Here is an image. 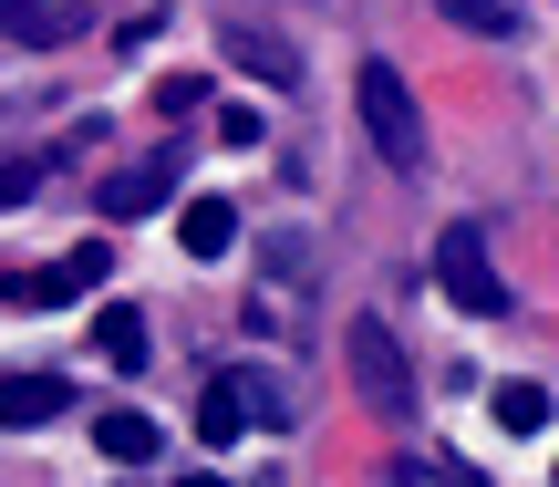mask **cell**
<instances>
[{
    "label": "cell",
    "mask_w": 559,
    "mask_h": 487,
    "mask_svg": "<svg viewBox=\"0 0 559 487\" xmlns=\"http://www.w3.org/2000/svg\"><path fill=\"white\" fill-rule=\"evenodd\" d=\"M260 281H280V290H321V249H311V228H270V239H260Z\"/></svg>",
    "instance_id": "9c48e42d"
},
{
    "label": "cell",
    "mask_w": 559,
    "mask_h": 487,
    "mask_svg": "<svg viewBox=\"0 0 559 487\" xmlns=\"http://www.w3.org/2000/svg\"><path fill=\"white\" fill-rule=\"evenodd\" d=\"M62 405H73L62 373H0V426H52Z\"/></svg>",
    "instance_id": "ba28073f"
},
{
    "label": "cell",
    "mask_w": 559,
    "mask_h": 487,
    "mask_svg": "<svg viewBox=\"0 0 559 487\" xmlns=\"http://www.w3.org/2000/svg\"><path fill=\"white\" fill-rule=\"evenodd\" d=\"M353 115H362V135H373V156L394 166V177L425 166V104H415V83H404L394 62H362L353 73Z\"/></svg>",
    "instance_id": "6da1fadb"
},
{
    "label": "cell",
    "mask_w": 559,
    "mask_h": 487,
    "mask_svg": "<svg viewBox=\"0 0 559 487\" xmlns=\"http://www.w3.org/2000/svg\"><path fill=\"white\" fill-rule=\"evenodd\" d=\"M228 394H239V405H249V426H300V405H290V384H280V373H260V364H239V373H228Z\"/></svg>",
    "instance_id": "4fadbf2b"
},
{
    "label": "cell",
    "mask_w": 559,
    "mask_h": 487,
    "mask_svg": "<svg viewBox=\"0 0 559 487\" xmlns=\"http://www.w3.org/2000/svg\"><path fill=\"white\" fill-rule=\"evenodd\" d=\"M94 447L115 456V467H145V456H156L166 436H156V415H135V405H104V415H94Z\"/></svg>",
    "instance_id": "8fae6325"
},
{
    "label": "cell",
    "mask_w": 559,
    "mask_h": 487,
    "mask_svg": "<svg viewBox=\"0 0 559 487\" xmlns=\"http://www.w3.org/2000/svg\"><path fill=\"white\" fill-rule=\"evenodd\" d=\"M487 415H498L508 436H539L549 426V384H498V394H487Z\"/></svg>",
    "instance_id": "9a60e30c"
},
{
    "label": "cell",
    "mask_w": 559,
    "mask_h": 487,
    "mask_svg": "<svg viewBox=\"0 0 559 487\" xmlns=\"http://www.w3.org/2000/svg\"><path fill=\"white\" fill-rule=\"evenodd\" d=\"M436 290L466 311V322H498L508 311V281H498V260H487V228H445L436 239Z\"/></svg>",
    "instance_id": "3957f363"
},
{
    "label": "cell",
    "mask_w": 559,
    "mask_h": 487,
    "mask_svg": "<svg viewBox=\"0 0 559 487\" xmlns=\"http://www.w3.org/2000/svg\"><path fill=\"white\" fill-rule=\"evenodd\" d=\"M445 21H456V32H487V41H508L519 32V0H436Z\"/></svg>",
    "instance_id": "2e32d148"
},
{
    "label": "cell",
    "mask_w": 559,
    "mask_h": 487,
    "mask_svg": "<svg viewBox=\"0 0 559 487\" xmlns=\"http://www.w3.org/2000/svg\"><path fill=\"white\" fill-rule=\"evenodd\" d=\"M198 436H207V447H239V436H249V405L228 394V373H218V384L198 394Z\"/></svg>",
    "instance_id": "5bb4252c"
},
{
    "label": "cell",
    "mask_w": 559,
    "mask_h": 487,
    "mask_svg": "<svg viewBox=\"0 0 559 487\" xmlns=\"http://www.w3.org/2000/svg\"><path fill=\"white\" fill-rule=\"evenodd\" d=\"M177 487H228V477H218V467H198V477H177Z\"/></svg>",
    "instance_id": "44dd1931"
},
{
    "label": "cell",
    "mask_w": 559,
    "mask_h": 487,
    "mask_svg": "<svg viewBox=\"0 0 559 487\" xmlns=\"http://www.w3.org/2000/svg\"><path fill=\"white\" fill-rule=\"evenodd\" d=\"M218 52L239 62V73H260L270 94H290V83H311V73H300V41H280V32H260V21H228V32H218Z\"/></svg>",
    "instance_id": "8992f818"
},
{
    "label": "cell",
    "mask_w": 559,
    "mask_h": 487,
    "mask_svg": "<svg viewBox=\"0 0 559 487\" xmlns=\"http://www.w3.org/2000/svg\"><path fill=\"white\" fill-rule=\"evenodd\" d=\"M207 104V73H156V115L177 124V115H198Z\"/></svg>",
    "instance_id": "e0dca14e"
},
{
    "label": "cell",
    "mask_w": 559,
    "mask_h": 487,
    "mask_svg": "<svg viewBox=\"0 0 559 487\" xmlns=\"http://www.w3.org/2000/svg\"><path fill=\"white\" fill-rule=\"evenodd\" d=\"M177 239H187V260H228V249H239V207L228 198H187Z\"/></svg>",
    "instance_id": "30bf717a"
},
{
    "label": "cell",
    "mask_w": 559,
    "mask_h": 487,
    "mask_svg": "<svg viewBox=\"0 0 559 487\" xmlns=\"http://www.w3.org/2000/svg\"><path fill=\"white\" fill-rule=\"evenodd\" d=\"M83 0H0V41H21V52H62V41H83Z\"/></svg>",
    "instance_id": "277c9868"
},
{
    "label": "cell",
    "mask_w": 559,
    "mask_h": 487,
    "mask_svg": "<svg viewBox=\"0 0 559 487\" xmlns=\"http://www.w3.org/2000/svg\"><path fill=\"white\" fill-rule=\"evenodd\" d=\"M94 353H104L115 373H135L145 353H156V343H145V311H135V301H104V311H94Z\"/></svg>",
    "instance_id": "7c38bea8"
},
{
    "label": "cell",
    "mask_w": 559,
    "mask_h": 487,
    "mask_svg": "<svg viewBox=\"0 0 559 487\" xmlns=\"http://www.w3.org/2000/svg\"><path fill=\"white\" fill-rule=\"evenodd\" d=\"M166 198H177V156H135L104 177V218H156Z\"/></svg>",
    "instance_id": "52a82bcc"
},
{
    "label": "cell",
    "mask_w": 559,
    "mask_h": 487,
    "mask_svg": "<svg viewBox=\"0 0 559 487\" xmlns=\"http://www.w3.org/2000/svg\"><path fill=\"white\" fill-rule=\"evenodd\" d=\"M104 270H115V239H83V249H62L52 270H32V281H21V301H32V311H62V301H83Z\"/></svg>",
    "instance_id": "5b68a950"
},
{
    "label": "cell",
    "mask_w": 559,
    "mask_h": 487,
    "mask_svg": "<svg viewBox=\"0 0 559 487\" xmlns=\"http://www.w3.org/2000/svg\"><path fill=\"white\" fill-rule=\"evenodd\" d=\"M342 373H353V394H362L373 415H415V364H404L394 322L353 311V322H342Z\"/></svg>",
    "instance_id": "7a4b0ae2"
},
{
    "label": "cell",
    "mask_w": 559,
    "mask_h": 487,
    "mask_svg": "<svg viewBox=\"0 0 559 487\" xmlns=\"http://www.w3.org/2000/svg\"><path fill=\"white\" fill-rule=\"evenodd\" d=\"M32 187H41V166H32V156H0V207H21Z\"/></svg>",
    "instance_id": "ac0fdd59"
},
{
    "label": "cell",
    "mask_w": 559,
    "mask_h": 487,
    "mask_svg": "<svg viewBox=\"0 0 559 487\" xmlns=\"http://www.w3.org/2000/svg\"><path fill=\"white\" fill-rule=\"evenodd\" d=\"M218 145H260V104H228V115H218Z\"/></svg>",
    "instance_id": "d6986e66"
},
{
    "label": "cell",
    "mask_w": 559,
    "mask_h": 487,
    "mask_svg": "<svg viewBox=\"0 0 559 487\" xmlns=\"http://www.w3.org/2000/svg\"><path fill=\"white\" fill-rule=\"evenodd\" d=\"M383 487H425V467H394V477H383Z\"/></svg>",
    "instance_id": "ffe728a7"
}]
</instances>
